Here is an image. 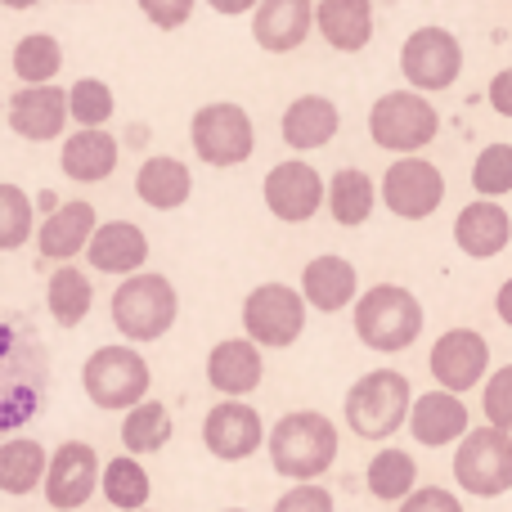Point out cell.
<instances>
[{
  "label": "cell",
  "mask_w": 512,
  "mask_h": 512,
  "mask_svg": "<svg viewBox=\"0 0 512 512\" xmlns=\"http://www.w3.org/2000/svg\"><path fill=\"white\" fill-rule=\"evenodd\" d=\"M140 512H153V508H140Z\"/></svg>",
  "instance_id": "cell-49"
},
{
  "label": "cell",
  "mask_w": 512,
  "mask_h": 512,
  "mask_svg": "<svg viewBox=\"0 0 512 512\" xmlns=\"http://www.w3.org/2000/svg\"><path fill=\"white\" fill-rule=\"evenodd\" d=\"M495 310H499V319H504V324L512 328V279L504 283V288H499V297H495Z\"/></svg>",
  "instance_id": "cell-45"
},
{
  "label": "cell",
  "mask_w": 512,
  "mask_h": 512,
  "mask_svg": "<svg viewBox=\"0 0 512 512\" xmlns=\"http://www.w3.org/2000/svg\"><path fill=\"white\" fill-rule=\"evenodd\" d=\"M207 5H212L216 14L234 18V14H248V9H256V5H261V0H207Z\"/></svg>",
  "instance_id": "cell-44"
},
{
  "label": "cell",
  "mask_w": 512,
  "mask_h": 512,
  "mask_svg": "<svg viewBox=\"0 0 512 512\" xmlns=\"http://www.w3.org/2000/svg\"><path fill=\"white\" fill-rule=\"evenodd\" d=\"M490 108L499 117H512V68L495 72V81H490Z\"/></svg>",
  "instance_id": "cell-43"
},
{
  "label": "cell",
  "mask_w": 512,
  "mask_h": 512,
  "mask_svg": "<svg viewBox=\"0 0 512 512\" xmlns=\"http://www.w3.org/2000/svg\"><path fill=\"white\" fill-rule=\"evenodd\" d=\"M50 400V351L27 315L0 306V441L23 432Z\"/></svg>",
  "instance_id": "cell-1"
},
{
  "label": "cell",
  "mask_w": 512,
  "mask_h": 512,
  "mask_svg": "<svg viewBox=\"0 0 512 512\" xmlns=\"http://www.w3.org/2000/svg\"><path fill=\"white\" fill-rule=\"evenodd\" d=\"M279 131H283V144H288V149L315 153V149H324V144L337 140V131H342V113H337V104L328 95H301V99L288 104Z\"/></svg>",
  "instance_id": "cell-24"
},
{
  "label": "cell",
  "mask_w": 512,
  "mask_h": 512,
  "mask_svg": "<svg viewBox=\"0 0 512 512\" xmlns=\"http://www.w3.org/2000/svg\"><path fill=\"white\" fill-rule=\"evenodd\" d=\"M5 117L18 140L45 144V140H59L63 126L72 122V104L59 86H23L5 104Z\"/></svg>",
  "instance_id": "cell-17"
},
{
  "label": "cell",
  "mask_w": 512,
  "mask_h": 512,
  "mask_svg": "<svg viewBox=\"0 0 512 512\" xmlns=\"http://www.w3.org/2000/svg\"><path fill=\"white\" fill-rule=\"evenodd\" d=\"M265 450L283 481H315L337 463V427L319 409H292L270 427Z\"/></svg>",
  "instance_id": "cell-2"
},
{
  "label": "cell",
  "mask_w": 512,
  "mask_h": 512,
  "mask_svg": "<svg viewBox=\"0 0 512 512\" xmlns=\"http://www.w3.org/2000/svg\"><path fill=\"white\" fill-rule=\"evenodd\" d=\"M301 292H306V301L319 315H337V310H346L351 301H360V274H355V265L346 261V256L324 252V256H315V261H306V270H301Z\"/></svg>",
  "instance_id": "cell-23"
},
{
  "label": "cell",
  "mask_w": 512,
  "mask_h": 512,
  "mask_svg": "<svg viewBox=\"0 0 512 512\" xmlns=\"http://www.w3.org/2000/svg\"><path fill=\"white\" fill-rule=\"evenodd\" d=\"M409 409H414V387L396 369H373L346 391V427L360 441H391L409 423Z\"/></svg>",
  "instance_id": "cell-5"
},
{
  "label": "cell",
  "mask_w": 512,
  "mask_h": 512,
  "mask_svg": "<svg viewBox=\"0 0 512 512\" xmlns=\"http://www.w3.org/2000/svg\"><path fill=\"white\" fill-rule=\"evenodd\" d=\"M189 144L207 167H243L256 149V126L243 104H203L189 122Z\"/></svg>",
  "instance_id": "cell-10"
},
{
  "label": "cell",
  "mask_w": 512,
  "mask_h": 512,
  "mask_svg": "<svg viewBox=\"0 0 512 512\" xmlns=\"http://www.w3.org/2000/svg\"><path fill=\"white\" fill-rule=\"evenodd\" d=\"M153 373L149 360L135 351V342H113L99 346V351L86 355L81 364V391L95 409H135L140 400H149Z\"/></svg>",
  "instance_id": "cell-6"
},
{
  "label": "cell",
  "mask_w": 512,
  "mask_h": 512,
  "mask_svg": "<svg viewBox=\"0 0 512 512\" xmlns=\"http://www.w3.org/2000/svg\"><path fill=\"white\" fill-rule=\"evenodd\" d=\"M454 243L472 261H490L512 243V216L499 207V198H477L454 221Z\"/></svg>",
  "instance_id": "cell-22"
},
{
  "label": "cell",
  "mask_w": 512,
  "mask_h": 512,
  "mask_svg": "<svg viewBox=\"0 0 512 512\" xmlns=\"http://www.w3.org/2000/svg\"><path fill=\"white\" fill-rule=\"evenodd\" d=\"M180 319V292L167 274H126L113 292V328L131 342H162Z\"/></svg>",
  "instance_id": "cell-4"
},
{
  "label": "cell",
  "mask_w": 512,
  "mask_h": 512,
  "mask_svg": "<svg viewBox=\"0 0 512 512\" xmlns=\"http://www.w3.org/2000/svg\"><path fill=\"white\" fill-rule=\"evenodd\" d=\"M59 68H63V45L50 32H32L14 45V72L23 86H50Z\"/></svg>",
  "instance_id": "cell-35"
},
{
  "label": "cell",
  "mask_w": 512,
  "mask_h": 512,
  "mask_svg": "<svg viewBox=\"0 0 512 512\" xmlns=\"http://www.w3.org/2000/svg\"><path fill=\"white\" fill-rule=\"evenodd\" d=\"M436 131H441V113H436V104H427L423 90H387L369 108V140L387 153H400V158L427 149Z\"/></svg>",
  "instance_id": "cell-7"
},
{
  "label": "cell",
  "mask_w": 512,
  "mask_h": 512,
  "mask_svg": "<svg viewBox=\"0 0 512 512\" xmlns=\"http://www.w3.org/2000/svg\"><path fill=\"white\" fill-rule=\"evenodd\" d=\"M396 512H463V504H459V495L445 486H418Z\"/></svg>",
  "instance_id": "cell-42"
},
{
  "label": "cell",
  "mask_w": 512,
  "mask_h": 512,
  "mask_svg": "<svg viewBox=\"0 0 512 512\" xmlns=\"http://www.w3.org/2000/svg\"><path fill=\"white\" fill-rule=\"evenodd\" d=\"M135 5H140V14L149 18L153 27H162V32H176V27H185L189 18H194L198 0H135Z\"/></svg>",
  "instance_id": "cell-41"
},
{
  "label": "cell",
  "mask_w": 512,
  "mask_h": 512,
  "mask_svg": "<svg viewBox=\"0 0 512 512\" xmlns=\"http://www.w3.org/2000/svg\"><path fill=\"white\" fill-rule=\"evenodd\" d=\"M481 409H486V423L512 432V364L495 369L486 378V391H481Z\"/></svg>",
  "instance_id": "cell-39"
},
{
  "label": "cell",
  "mask_w": 512,
  "mask_h": 512,
  "mask_svg": "<svg viewBox=\"0 0 512 512\" xmlns=\"http://www.w3.org/2000/svg\"><path fill=\"white\" fill-rule=\"evenodd\" d=\"M315 27L333 50L360 54L373 41V0H319Z\"/></svg>",
  "instance_id": "cell-27"
},
{
  "label": "cell",
  "mask_w": 512,
  "mask_h": 512,
  "mask_svg": "<svg viewBox=\"0 0 512 512\" xmlns=\"http://www.w3.org/2000/svg\"><path fill=\"white\" fill-rule=\"evenodd\" d=\"M135 194L153 212H176L194 194V176H189V167L180 158L158 153V158H144V167L135 171Z\"/></svg>",
  "instance_id": "cell-28"
},
{
  "label": "cell",
  "mask_w": 512,
  "mask_h": 512,
  "mask_svg": "<svg viewBox=\"0 0 512 512\" xmlns=\"http://www.w3.org/2000/svg\"><path fill=\"white\" fill-rule=\"evenodd\" d=\"M364 481H369V495L373 499H382V504H405V499L418 490V463H414V454H409V450L387 445V450H378L369 459Z\"/></svg>",
  "instance_id": "cell-32"
},
{
  "label": "cell",
  "mask_w": 512,
  "mask_h": 512,
  "mask_svg": "<svg viewBox=\"0 0 512 512\" xmlns=\"http://www.w3.org/2000/svg\"><path fill=\"white\" fill-rule=\"evenodd\" d=\"M86 261L95 265L99 274H140V265L149 261V234L135 221H104L95 230L86 248Z\"/></svg>",
  "instance_id": "cell-25"
},
{
  "label": "cell",
  "mask_w": 512,
  "mask_h": 512,
  "mask_svg": "<svg viewBox=\"0 0 512 512\" xmlns=\"http://www.w3.org/2000/svg\"><path fill=\"white\" fill-rule=\"evenodd\" d=\"M454 481L477 499H499L512 490V432L486 423L472 427L454 450Z\"/></svg>",
  "instance_id": "cell-8"
},
{
  "label": "cell",
  "mask_w": 512,
  "mask_h": 512,
  "mask_svg": "<svg viewBox=\"0 0 512 512\" xmlns=\"http://www.w3.org/2000/svg\"><path fill=\"white\" fill-rule=\"evenodd\" d=\"M378 198H382V189L373 185V176L360 167H342L328 180V212H333V221L342 225V230H355V225L369 221Z\"/></svg>",
  "instance_id": "cell-30"
},
{
  "label": "cell",
  "mask_w": 512,
  "mask_h": 512,
  "mask_svg": "<svg viewBox=\"0 0 512 512\" xmlns=\"http://www.w3.org/2000/svg\"><path fill=\"white\" fill-rule=\"evenodd\" d=\"M5 104H9V99H0V113H5Z\"/></svg>",
  "instance_id": "cell-48"
},
{
  "label": "cell",
  "mask_w": 512,
  "mask_h": 512,
  "mask_svg": "<svg viewBox=\"0 0 512 512\" xmlns=\"http://www.w3.org/2000/svg\"><path fill=\"white\" fill-rule=\"evenodd\" d=\"M310 27H315V0H261L252 18V36L265 54L301 50Z\"/></svg>",
  "instance_id": "cell-21"
},
{
  "label": "cell",
  "mask_w": 512,
  "mask_h": 512,
  "mask_svg": "<svg viewBox=\"0 0 512 512\" xmlns=\"http://www.w3.org/2000/svg\"><path fill=\"white\" fill-rule=\"evenodd\" d=\"M95 230H99L95 207H90L86 198H72V203H59L45 216V225L36 230V252H41V261L68 265L72 256H81L90 248Z\"/></svg>",
  "instance_id": "cell-18"
},
{
  "label": "cell",
  "mask_w": 512,
  "mask_h": 512,
  "mask_svg": "<svg viewBox=\"0 0 512 512\" xmlns=\"http://www.w3.org/2000/svg\"><path fill=\"white\" fill-rule=\"evenodd\" d=\"M472 427H468V405H463L459 391H427V396L414 400V409H409V436H414L418 445H427V450H441V445H454L463 441Z\"/></svg>",
  "instance_id": "cell-19"
},
{
  "label": "cell",
  "mask_w": 512,
  "mask_h": 512,
  "mask_svg": "<svg viewBox=\"0 0 512 512\" xmlns=\"http://www.w3.org/2000/svg\"><path fill=\"white\" fill-rule=\"evenodd\" d=\"M472 189L481 198L512 194V144H486L472 162Z\"/></svg>",
  "instance_id": "cell-37"
},
{
  "label": "cell",
  "mask_w": 512,
  "mask_h": 512,
  "mask_svg": "<svg viewBox=\"0 0 512 512\" xmlns=\"http://www.w3.org/2000/svg\"><path fill=\"white\" fill-rule=\"evenodd\" d=\"M176 423H171V409L162 400H140L135 409H126L122 418V445L126 454H158L171 441Z\"/></svg>",
  "instance_id": "cell-34"
},
{
  "label": "cell",
  "mask_w": 512,
  "mask_h": 512,
  "mask_svg": "<svg viewBox=\"0 0 512 512\" xmlns=\"http://www.w3.org/2000/svg\"><path fill=\"white\" fill-rule=\"evenodd\" d=\"M45 472H50V450L32 436H9L0 441V495L23 499L32 490L45 486Z\"/></svg>",
  "instance_id": "cell-29"
},
{
  "label": "cell",
  "mask_w": 512,
  "mask_h": 512,
  "mask_svg": "<svg viewBox=\"0 0 512 512\" xmlns=\"http://www.w3.org/2000/svg\"><path fill=\"white\" fill-rule=\"evenodd\" d=\"M423 301L400 283H373L355 301V337L378 355H396L423 337Z\"/></svg>",
  "instance_id": "cell-3"
},
{
  "label": "cell",
  "mask_w": 512,
  "mask_h": 512,
  "mask_svg": "<svg viewBox=\"0 0 512 512\" xmlns=\"http://www.w3.org/2000/svg\"><path fill=\"white\" fill-rule=\"evenodd\" d=\"M274 512H337L333 490L319 486V481H297L292 490H283L274 499Z\"/></svg>",
  "instance_id": "cell-40"
},
{
  "label": "cell",
  "mask_w": 512,
  "mask_h": 512,
  "mask_svg": "<svg viewBox=\"0 0 512 512\" xmlns=\"http://www.w3.org/2000/svg\"><path fill=\"white\" fill-rule=\"evenodd\" d=\"M117 140L104 131V126H81L77 135L63 140V153H59V171L77 185H99L117 171Z\"/></svg>",
  "instance_id": "cell-26"
},
{
  "label": "cell",
  "mask_w": 512,
  "mask_h": 512,
  "mask_svg": "<svg viewBox=\"0 0 512 512\" xmlns=\"http://www.w3.org/2000/svg\"><path fill=\"white\" fill-rule=\"evenodd\" d=\"M99 481H104V472H99V454L95 445L86 441H63L54 445L50 454V472H45V504L54 512H77L86 508L90 499H95Z\"/></svg>",
  "instance_id": "cell-14"
},
{
  "label": "cell",
  "mask_w": 512,
  "mask_h": 512,
  "mask_svg": "<svg viewBox=\"0 0 512 512\" xmlns=\"http://www.w3.org/2000/svg\"><path fill=\"white\" fill-rule=\"evenodd\" d=\"M306 292L288 288V283H256L243 297V333L256 346H270V351H288L301 333H306Z\"/></svg>",
  "instance_id": "cell-9"
},
{
  "label": "cell",
  "mask_w": 512,
  "mask_h": 512,
  "mask_svg": "<svg viewBox=\"0 0 512 512\" xmlns=\"http://www.w3.org/2000/svg\"><path fill=\"white\" fill-rule=\"evenodd\" d=\"M265 436L270 432H265L261 414H256L248 400L225 396L221 405H212L207 409V418H203V445H207V454L221 459V463L252 459V454L265 445Z\"/></svg>",
  "instance_id": "cell-15"
},
{
  "label": "cell",
  "mask_w": 512,
  "mask_h": 512,
  "mask_svg": "<svg viewBox=\"0 0 512 512\" xmlns=\"http://www.w3.org/2000/svg\"><path fill=\"white\" fill-rule=\"evenodd\" d=\"M0 5H5V9H36L41 0H0Z\"/></svg>",
  "instance_id": "cell-46"
},
{
  "label": "cell",
  "mask_w": 512,
  "mask_h": 512,
  "mask_svg": "<svg viewBox=\"0 0 512 512\" xmlns=\"http://www.w3.org/2000/svg\"><path fill=\"white\" fill-rule=\"evenodd\" d=\"M45 306H50V319L59 328H77L81 319L90 315V306H95V283H90L86 270H77V265H59V270L50 274V283H45Z\"/></svg>",
  "instance_id": "cell-31"
},
{
  "label": "cell",
  "mask_w": 512,
  "mask_h": 512,
  "mask_svg": "<svg viewBox=\"0 0 512 512\" xmlns=\"http://www.w3.org/2000/svg\"><path fill=\"white\" fill-rule=\"evenodd\" d=\"M382 203L400 221H427L436 207L445 203V176L436 162L427 158H396L382 176Z\"/></svg>",
  "instance_id": "cell-12"
},
{
  "label": "cell",
  "mask_w": 512,
  "mask_h": 512,
  "mask_svg": "<svg viewBox=\"0 0 512 512\" xmlns=\"http://www.w3.org/2000/svg\"><path fill=\"white\" fill-rule=\"evenodd\" d=\"M265 378V364H261V346L252 337H225V342L212 346L207 355V387L221 391V396H252Z\"/></svg>",
  "instance_id": "cell-20"
},
{
  "label": "cell",
  "mask_w": 512,
  "mask_h": 512,
  "mask_svg": "<svg viewBox=\"0 0 512 512\" xmlns=\"http://www.w3.org/2000/svg\"><path fill=\"white\" fill-rule=\"evenodd\" d=\"M400 72L414 90L436 95V90H450L463 72V45L454 32L445 27H418L409 32V41L400 45Z\"/></svg>",
  "instance_id": "cell-11"
},
{
  "label": "cell",
  "mask_w": 512,
  "mask_h": 512,
  "mask_svg": "<svg viewBox=\"0 0 512 512\" xmlns=\"http://www.w3.org/2000/svg\"><path fill=\"white\" fill-rule=\"evenodd\" d=\"M261 198L270 207L274 221L283 225H306L319 207L328 203V185L310 162L292 158V162H274L265 171V185H261Z\"/></svg>",
  "instance_id": "cell-13"
},
{
  "label": "cell",
  "mask_w": 512,
  "mask_h": 512,
  "mask_svg": "<svg viewBox=\"0 0 512 512\" xmlns=\"http://www.w3.org/2000/svg\"><path fill=\"white\" fill-rule=\"evenodd\" d=\"M432 378L441 382L445 391H472L477 382H486L490 373V342L477 333V328H450V333L436 337L432 346Z\"/></svg>",
  "instance_id": "cell-16"
},
{
  "label": "cell",
  "mask_w": 512,
  "mask_h": 512,
  "mask_svg": "<svg viewBox=\"0 0 512 512\" xmlns=\"http://www.w3.org/2000/svg\"><path fill=\"white\" fill-rule=\"evenodd\" d=\"M68 104H72V122L77 126H108L113 117V86L99 77H81L77 86L68 90Z\"/></svg>",
  "instance_id": "cell-38"
},
{
  "label": "cell",
  "mask_w": 512,
  "mask_h": 512,
  "mask_svg": "<svg viewBox=\"0 0 512 512\" xmlns=\"http://www.w3.org/2000/svg\"><path fill=\"white\" fill-rule=\"evenodd\" d=\"M99 490H104V499L117 512H140V508H149L153 481H149V472H144L140 454H117V459L104 463V481H99Z\"/></svg>",
  "instance_id": "cell-33"
},
{
  "label": "cell",
  "mask_w": 512,
  "mask_h": 512,
  "mask_svg": "<svg viewBox=\"0 0 512 512\" xmlns=\"http://www.w3.org/2000/svg\"><path fill=\"white\" fill-rule=\"evenodd\" d=\"M221 512H248V508H221Z\"/></svg>",
  "instance_id": "cell-47"
},
{
  "label": "cell",
  "mask_w": 512,
  "mask_h": 512,
  "mask_svg": "<svg viewBox=\"0 0 512 512\" xmlns=\"http://www.w3.org/2000/svg\"><path fill=\"white\" fill-rule=\"evenodd\" d=\"M36 234V207L18 185H0V252H18Z\"/></svg>",
  "instance_id": "cell-36"
}]
</instances>
